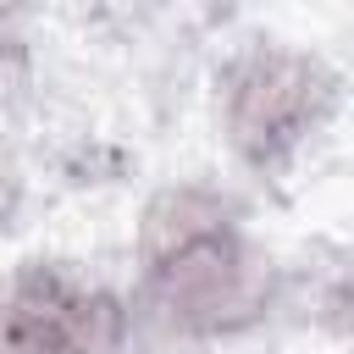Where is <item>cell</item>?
Masks as SVG:
<instances>
[{"instance_id": "cell-1", "label": "cell", "mask_w": 354, "mask_h": 354, "mask_svg": "<svg viewBox=\"0 0 354 354\" xmlns=\"http://www.w3.org/2000/svg\"><path fill=\"white\" fill-rule=\"evenodd\" d=\"M144 293L177 332H238L266 299V271L221 199L166 194L144 221Z\"/></svg>"}, {"instance_id": "cell-2", "label": "cell", "mask_w": 354, "mask_h": 354, "mask_svg": "<svg viewBox=\"0 0 354 354\" xmlns=\"http://www.w3.org/2000/svg\"><path fill=\"white\" fill-rule=\"evenodd\" d=\"M122 348V304L61 271L22 266L0 288V354H116Z\"/></svg>"}, {"instance_id": "cell-3", "label": "cell", "mask_w": 354, "mask_h": 354, "mask_svg": "<svg viewBox=\"0 0 354 354\" xmlns=\"http://www.w3.org/2000/svg\"><path fill=\"white\" fill-rule=\"evenodd\" d=\"M321 100H326V83L310 61L260 50L227 77V133L249 160L271 166L315 127Z\"/></svg>"}]
</instances>
